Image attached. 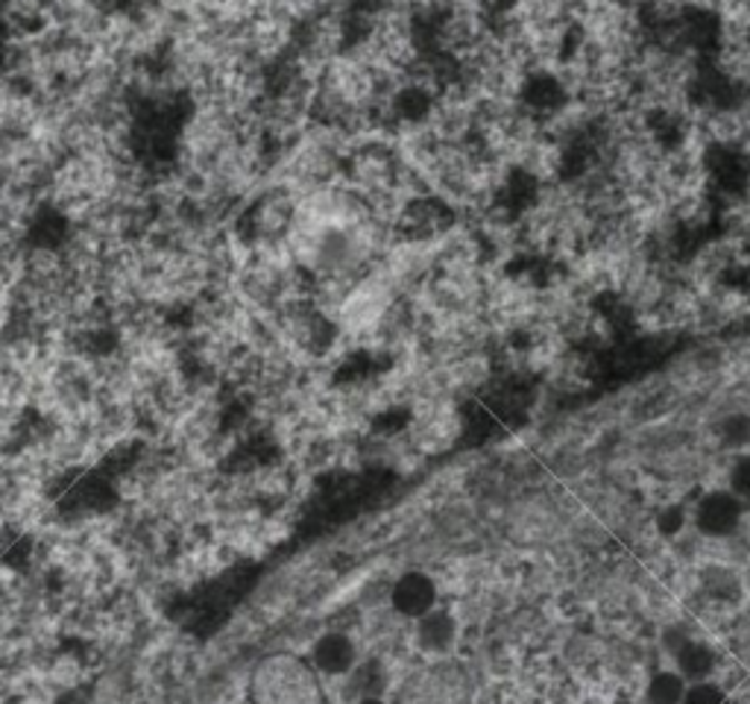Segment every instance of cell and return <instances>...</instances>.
<instances>
[{"label":"cell","instance_id":"obj_4","mask_svg":"<svg viewBox=\"0 0 750 704\" xmlns=\"http://www.w3.org/2000/svg\"><path fill=\"white\" fill-rule=\"evenodd\" d=\"M454 622L445 613H425L420 625V640L429 649H445L452 643Z\"/></svg>","mask_w":750,"mask_h":704},{"label":"cell","instance_id":"obj_6","mask_svg":"<svg viewBox=\"0 0 750 704\" xmlns=\"http://www.w3.org/2000/svg\"><path fill=\"white\" fill-rule=\"evenodd\" d=\"M684 681L680 675H671V672H662L651 681V690H648V698L651 704H680L684 702Z\"/></svg>","mask_w":750,"mask_h":704},{"label":"cell","instance_id":"obj_1","mask_svg":"<svg viewBox=\"0 0 750 704\" xmlns=\"http://www.w3.org/2000/svg\"><path fill=\"white\" fill-rule=\"evenodd\" d=\"M739 502L730 493H712L698 506V526L707 534H730L739 526Z\"/></svg>","mask_w":750,"mask_h":704},{"label":"cell","instance_id":"obj_8","mask_svg":"<svg viewBox=\"0 0 750 704\" xmlns=\"http://www.w3.org/2000/svg\"><path fill=\"white\" fill-rule=\"evenodd\" d=\"M680 704H725L721 693L716 687H709V684H701V687L689 690Z\"/></svg>","mask_w":750,"mask_h":704},{"label":"cell","instance_id":"obj_7","mask_svg":"<svg viewBox=\"0 0 750 704\" xmlns=\"http://www.w3.org/2000/svg\"><path fill=\"white\" fill-rule=\"evenodd\" d=\"M721 438H725V443H730V447H744L750 440V417L744 415L727 417V420L721 422Z\"/></svg>","mask_w":750,"mask_h":704},{"label":"cell","instance_id":"obj_10","mask_svg":"<svg viewBox=\"0 0 750 704\" xmlns=\"http://www.w3.org/2000/svg\"><path fill=\"white\" fill-rule=\"evenodd\" d=\"M684 529V511L680 508H668L666 514L660 517V531L666 534H675V531Z\"/></svg>","mask_w":750,"mask_h":704},{"label":"cell","instance_id":"obj_5","mask_svg":"<svg viewBox=\"0 0 750 704\" xmlns=\"http://www.w3.org/2000/svg\"><path fill=\"white\" fill-rule=\"evenodd\" d=\"M677 663H680V672L689 675V679H703L712 670L716 657H712L709 649L698 646V643H686L684 649H677Z\"/></svg>","mask_w":750,"mask_h":704},{"label":"cell","instance_id":"obj_11","mask_svg":"<svg viewBox=\"0 0 750 704\" xmlns=\"http://www.w3.org/2000/svg\"><path fill=\"white\" fill-rule=\"evenodd\" d=\"M358 704H384V702H379V698H363V702H358Z\"/></svg>","mask_w":750,"mask_h":704},{"label":"cell","instance_id":"obj_3","mask_svg":"<svg viewBox=\"0 0 750 704\" xmlns=\"http://www.w3.org/2000/svg\"><path fill=\"white\" fill-rule=\"evenodd\" d=\"M352 643L347 637H340V634L322 637L317 649H314V661L326 672H347L352 666Z\"/></svg>","mask_w":750,"mask_h":704},{"label":"cell","instance_id":"obj_2","mask_svg":"<svg viewBox=\"0 0 750 704\" xmlns=\"http://www.w3.org/2000/svg\"><path fill=\"white\" fill-rule=\"evenodd\" d=\"M393 602L408 616H425L434 605V584L425 575H408V579L399 581Z\"/></svg>","mask_w":750,"mask_h":704},{"label":"cell","instance_id":"obj_9","mask_svg":"<svg viewBox=\"0 0 750 704\" xmlns=\"http://www.w3.org/2000/svg\"><path fill=\"white\" fill-rule=\"evenodd\" d=\"M730 481H733L736 493H750V458H744V461H739V465H736Z\"/></svg>","mask_w":750,"mask_h":704}]
</instances>
